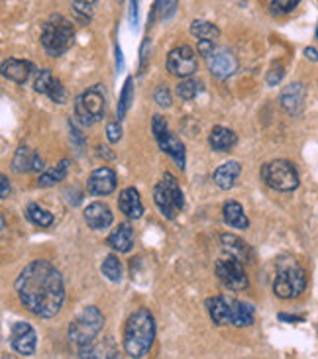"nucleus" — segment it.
<instances>
[{
  "mask_svg": "<svg viewBox=\"0 0 318 359\" xmlns=\"http://www.w3.org/2000/svg\"><path fill=\"white\" fill-rule=\"evenodd\" d=\"M279 320H287V322H303V318H299V316H289V314H279Z\"/></svg>",
  "mask_w": 318,
  "mask_h": 359,
  "instance_id": "37998d69",
  "label": "nucleus"
},
{
  "mask_svg": "<svg viewBox=\"0 0 318 359\" xmlns=\"http://www.w3.org/2000/svg\"><path fill=\"white\" fill-rule=\"evenodd\" d=\"M305 98H307V90L303 83H291L289 87H285L281 90V107L285 112L289 114H299L303 107H305Z\"/></svg>",
  "mask_w": 318,
  "mask_h": 359,
  "instance_id": "2eb2a0df",
  "label": "nucleus"
},
{
  "mask_svg": "<svg viewBox=\"0 0 318 359\" xmlns=\"http://www.w3.org/2000/svg\"><path fill=\"white\" fill-rule=\"evenodd\" d=\"M67 171H69V159H63V161H59L58 165L53 167V169H49V171H46V173H41V175H39L38 187H41V189H48V187H53V184L65 181Z\"/></svg>",
  "mask_w": 318,
  "mask_h": 359,
  "instance_id": "bb28decb",
  "label": "nucleus"
},
{
  "mask_svg": "<svg viewBox=\"0 0 318 359\" xmlns=\"http://www.w3.org/2000/svg\"><path fill=\"white\" fill-rule=\"evenodd\" d=\"M39 41L46 49V53L51 57H61L73 48L75 41V29L73 24L63 16H51V18L41 26V36Z\"/></svg>",
  "mask_w": 318,
  "mask_h": 359,
  "instance_id": "7ed1b4c3",
  "label": "nucleus"
},
{
  "mask_svg": "<svg viewBox=\"0 0 318 359\" xmlns=\"http://www.w3.org/2000/svg\"><path fill=\"white\" fill-rule=\"evenodd\" d=\"M134 81L132 77L126 79L124 88H122V95H120V102H118V118L122 122V118L126 116V112L130 110V104H132V98H134Z\"/></svg>",
  "mask_w": 318,
  "mask_h": 359,
  "instance_id": "2f4dec72",
  "label": "nucleus"
},
{
  "mask_svg": "<svg viewBox=\"0 0 318 359\" xmlns=\"http://www.w3.org/2000/svg\"><path fill=\"white\" fill-rule=\"evenodd\" d=\"M208 144L214 151H230L232 147L238 144V136L228 128L214 126L208 136Z\"/></svg>",
  "mask_w": 318,
  "mask_h": 359,
  "instance_id": "393cba45",
  "label": "nucleus"
},
{
  "mask_svg": "<svg viewBox=\"0 0 318 359\" xmlns=\"http://www.w3.org/2000/svg\"><path fill=\"white\" fill-rule=\"evenodd\" d=\"M24 216L28 218L29 222L36 224L39 228H49L51 224L55 222V218H53V214L48 212L46 208H41L39 204L36 203H29L26 206V210H24Z\"/></svg>",
  "mask_w": 318,
  "mask_h": 359,
  "instance_id": "cd10ccee",
  "label": "nucleus"
},
{
  "mask_svg": "<svg viewBox=\"0 0 318 359\" xmlns=\"http://www.w3.org/2000/svg\"><path fill=\"white\" fill-rule=\"evenodd\" d=\"M261 179L270 189L279 191V193H293L300 184L299 173H297L295 165L285 159H275V161L265 163L261 167Z\"/></svg>",
  "mask_w": 318,
  "mask_h": 359,
  "instance_id": "423d86ee",
  "label": "nucleus"
},
{
  "mask_svg": "<svg viewBox=\"0 0 318 359\" xmlns=\"http://www.w3.org/2000/svg\"><path fill=\"white\" fill-rule=\"evenodd\" d=\"M155 8L159 12V18H171L177 8V0H157Z\"/></svg>",
  "mask_w": 318,
  "mask_h": 359,
  "instance_id": "f704fd0d",
  "label": "nucleus"
},
{
  "mask_svg": "<svg viewBox=\"0 0 318 359\" xmlns=\"http://www.w3.org/2000/svg\"><path fill=\"white\" fill-rule=\"evenodd\" d=\"M305 289H307V275H305V269L299 267L297 263L281 265L279 271H277V277L273 281V292L279 299L291 301V299L300 297Z\"/></svg>",
  "mask_w": 318,
  "mask_h": 359,
  "instance_id": "0eeeda50",
  "label": "nucleus"
},
{
  "mask_svg": "<svg viewBox=\"0 0 318 359\" xmlns=\"http://www.w3.org/2000/svg\"><path fill=\"white\" fill-rule=\"evenodd\" d=\"M206 65L211 71L212 77L216 79H228L238 71V59L226 48H214L211 55H206Z\"/></svg>",
  "mask_w": 318,
  "mask_h": 359,
  "instance_id": "f8f14e48",
  "label": "nucleus"
},
{
  "mask_svg": "<svg viewBox=\"0 0 318 359\" xmlns=\"http://www.w3.org/2000/svg\"><path fill=\"white\" fill-rule=\"evenodd\" d=\"M228 322L236 328H246L253 324V306L248 302L234 301L230 299V312H228Z\"/></svg>",
  "mask_w": 318,
  "mask_h": 359,
  "instance_id": "5701e85b",
  "label": "nucleus"
},
{
  "mask_svg": "<svg viewBox=\"0 0 318 359\" xmlns=\"http://www.w3.org/2000/svg\"><path fill=\"white\" fill-rule=\"evenodd\" d=\"M169 128H167V122H165V118L164 116H154L152 118V132H154V137L157 136H161L164 132H167Z\"/></svg>",
  "mask_w": 318,
  "mask_h": 359,
  "instance_id": "58836bf2",
  "label": "nucleus"
},
{
  "mask_svg": "<svg viewBox=\"0 0 318 359\" xmlns=\"http://www.w3.org/2000/svg\"><path fill=\"white\" fill-rule=\"evenodd\" d=\"M155 142L159 144V147H161V151H164V154H167V156L173 159L179 169H185V161H187V159H185V146L179 137L167 130V132H164L161 136L155 137Z\"/></svg>",
  "mask_w": 318,
  "mask_h": 359,
  "instance_id": "a211bd4d",
  "label": "nucleus"
},
{
  "mask_svg": "<svg viewBox=\"0 0 318 359\" xmlns=\"http://www.w3.org/2000/svg\"><path fill=\"white\" fill-rule=\"evenodd\" d=\"M216 275H218L222 285L230 291H246L250 285L246 269H244V262L234 257V255L222 257L216 262Z\"/></svg>",
  "mask_w": 318,
  "mask_h": 359,
  "instance_id": "1a4fd4ad",
  "label": "nucleus"
},
{
  "mask_svg": "<svg viewBox=\"0 0 318 359\" xmlns=\"http://www.w3.org/2000/svg\"><path fill=\"white\" fill-rule=\"evenodd\" d=\"M34 71H36L34 63L26 61V59H6L2 63V77L16 83V85H26V81Z\"/></svg>",
  "mask_w": 318,
  "mask_h": 359,
  "instance_id": "dca6fc26",
  "label": "nucleus"
},
{
  "mask_svg": "<svg viewBox=\"0 0 318 359\" xmlns=\"http://www.w3.org/2000/svg\"><path fill=\"white\" fill-rule=\"evenodd\" d=\"M220 243L224 248V252H228L234 257H238L244 263L253 262V252L248 243L240 240L238 236H232V233H222L220 236Z\"/></svg>",
  "mask_w": 318,
  "mask_h": 359,
  "instance_id": "4be33fe9",
  "label": "nucleus"
},
{
  "mask_svg": "<svg viewBox=\"0 0 318 359\" xmlns=\"http://www.w3.org/2000/svg\"><path fill=\"white\" fill-rule=\"evenodd\" d=\"M300 0H271V8L277 14H289L299 6Z\"/></svg>",
  "mask_w": 318,
  "mask_h": 359,
  "instance_id": "72a5a7b5",
  "label": "nucleus"
},
{
  "mask_svg": "<svg viewBox=\"0 0 318 359\" xmlns=\"http://www.w3.org/2000/svg\"><path fill=\"white\" fill-rule=\"evenodd\" d=\"M105 108L106 102L100 85H95L75 98V118L85 126H91L105 116Z\"/></svg>",
  "mask_w": 318,
  "mask_h": 359,
  "instance_id": "6e6552de",
  "label": "nucleus"
},
{
  "mask_svg": "<svg viewBox=\"0 0 318 359\" xmlns=\"http://www.w3.org/2000/svg\"><path fill=\"white\" fill-rule=\"evenodd\" d=\"M199 93H201V83L191 77L183 79V81L177 85V97L183 98V100H193Z\"/></svg>",
  "mask_w": 318,
  "mask_h": 359,
  "instance_id": "473e14b6",
  "label": "nucleus"
},
{
  "mask_svg": "<svg viewBox=\"0 0 318 359\" xmlns=\"http://www.w3.org/2000/svg\"><path fill=\"white\" fill-rule=\"evenodd\" d=\"M20 302L38 318L58 316L65 301V285L61 273L46 259L28 263L16 279Z\"/></svg>",
  "mask_w": 318,
  "mask_h": 359,
  "instance_id": "f257e3e1",
  "label": "nucleus"
},
{
  "mask_svg": "<svg viewBox=\"0 0 318 359\" xmlns=\"http://www.w3.org/2000/svg\"><path fill=\"white\" fill-rule=\"evenodd\" d=\"M0 184H2V191H0V198H8V194H10L8 177H6V175L0 177Z\"/></svg>",
  "mask_w": 318,
  "mask_h": 359,
  "instance_id": "a19ab883",
  "label": "nucleus"
},
{
  "mask_svg": "<svg viewBox=\"0 0 318 359\" xmlns=\"http://www.w3.org/2000/svg\"><path fill=\"white\" fill-rule=\"evenodd\" d=\"M100 271H102V275L108 281L112 283L122 281V273H124L122 271V263H120V259L116 255H106L105 262L100 265Z\"/></svg>",
  "mask_w": 318,
  "mask_h": 359,
  "instance_id": "7c9ffc66",
  "label": "nucleus"
},
{
  "mask_svg": "<svg viewBox=\"0 0 318 359\" xmlns=\"http://www.w3.org/2000/svg\"><path fill=\"white\" fill-rule=\"evenodd\" d=\"M165 63H167V71L179 79L193 77L199 69V59L189 46H179V48L171 49Z\"/></svg>",
  "mask_w": 318,
  "mask_h": 359,
  "instance_id": "9d476101",
  "label": "nucleus"
},
{
  "mask_svg": "<svg viewBox=\"0 0 318 359\" xmlns=\"http://www.w3.org/2000/svg\"><path fill=\"white\" fill-rule=\"evenodd\" d=\"M241 173V165L238 161H226V163H222L216 171H214V175H212V181L214 184L222 189V191H230L232 187L236 184L238 181V177Z\"/></svg>",
  "mask_w": 318,
  "mask_h": 359,
  "instance_id": "412c9836",
  "label": "nucleus"
},
{
  "mask_svg": "<svg viewBox=\"0 0 318 359\" xmlns=\"http://www.w3.org/2000/svg\"><path fill=\"white\" fill-rule=\"evenodd\" d=\"M154 97H155V102H157L159 107H164V108L171 107V93H169V88L164 87V85L155 88Z\"/></svg>",
  "mask_w": 318,
  "mask_h": 359,
  "instance_id": "c9c22d12",
  "label": "nucleus"
},
{
  "mask_svg": "<svg viewBox=\"0 0 318 359\" xmlns=\"http://www.w3.org/2000/svg\"><path fill=\"white\" fill-rule=\"evenodd\" d=\"M285 77V69L281 67H273L271 71H267V77H265V83L270 85V87H277L281 81Z\"/></svg>",
  "mask_w": 318,
  "mask_h": 359,
  "instance_id": "4c0bfd02",
  "label": "nucleus"
},
{
  "mask_svg": "<svg viewBox=\"0 0 318 359\" xmlns=\"http://www.w3.org/2000/svg\"><path fill=\"white\" fill-rule=\"evenodd\" d=\"M155 340L154 314L147 309H140L130 314L124 326V351L130 358H145Z\"/></svg>",
  "mask_w": 318,
  "mask_h": 359,
  "instance_id": "f03ea898",
  "label": "nucleus"
},
{
  "mask_svg": "<svg viewBox=\"0 0 318 359\" xmlns=\"http://www.w3.org/2000/svg\"><path fill=\"white\" fill-rule=\"evenodd\" d=\"M305 55H307L309 59H312V61H318V53L314 51V49L307 48V49H305Z\"/></svg>",
  "mask_w": 318,
  "mask_h": 359,
  "instance_id": "c03bdc74",
  "label": "nucleus"
},
{
  "mask_svg": "<svg viewBox=\"0 0 318 359\" xmlns=\"http://www.w3.org/2000/svg\"><path fill=\"white\" fill-rule=\"evenodd\" d=\"M105 328V316L97 306H85L75 320L69 324V340L79 348V351L91 348L97 336Z\"/></svg>",
  "mask_w": 318,
  "mask_h": 359,
  "instance_id": "20e7f679",
  "label": "nucleus"
},
{
  "mask_svg": "<svg viewBox=\"0 0 318 359\" xmlns=\"http://www.w3.org/2000/svg\"><path fill=\"white\" fill-rule=\"evenodd\" d=\"M34 156L36 151H32L28 146H20L16 156L12 159V169L16 173H26V171H32V165H34Z\"/></svg>",
  "mask_w": 318,
  "mask_h": 359,
  "instance_id": "c756f323",
  "label": "nucleus"
},
{
  "mask_svg": "<svg viewBox=\"0 0 318 359\" xmlns=\"http://www.w3.org/2000/svg\"><path fill=\"white\" fill-rule=\"evenodd\" d=\"M34 88H36V93L46 95V97H49L58 104H65V100H67V90L61 85L59 79L53 77V73L49 69H41L39 71L38 77L34 81Z\"/></svg>",
  "mask_w": 318,
  "mask_h": 359,
  "instance_id": "ddd939ff",
  "label": "nucleus"
},
{
  "mask_svg": "<svg viewBox=\"0 0 318 359\" xmlns=\"http://www.w3.org/2000/svg\"><path fill=\"white\" fill-rule=\"evenodd\" d=\"M85 220L93 230H106L112 224V212L105 203H93L85 208Z\"/></svg>",
  "mask_w": 318,
  "mask_h": 359,
  "instance_id": "aec40b11",
  "label": "nucleus"
},
{
  "mask_svg": "<svg viewBox=\"0 0 318 359\" xmlns=\"http://www.w3.org/2000/svg\"><path fill=\"white\" fill-rule=\"evenodd\" d=\"M106 245L120 253L132 252V248H134V228L128 222H122L118 228H114V232L106 238Z\"/></svg>",
  "mask_w": 318,
  "mask_h": 359,
  "instance_id": "6ab92c4d",
  "label": "nucleus"
},
{
  "mask_svg": "<svg viewBox=\"0 0 318 359\" xmlns=\"http://www.w3.org/2000/svg\"><path fill=\"white\" fill-rule=\"evenodd\" d=\"M206 311L211 314V320L216 324V326H226L230 324L228 322V312H230V297H224V294H218V297H212L206 301Z\"/></svg>",
  "mask_w": 318,
  "mask_h": 359,
  "instance_id": "b1692460",
  "label": "nucleus"
},
{
  "mask_svg": "<svg viewBox=\"0 0 318 359\" xmlns=\"http://www.w3.org/2000/svg\"><path fill=\"white\" fill-rule=\"evenodd\" d=\"M106 137H108V142H110V144L120 142V137H122V126H120V120H118V122H110V124L106 126Z\"/></svg>",
  "mask_w": 318,
  "mask_h": 359,
  "instance_id": "e433bc0d",
  "label": "nucleus"
},
{
  "mask_svg": "<svg viewBox=\"0 0 318 359\" xmlns=\"http://www.w3.org/2000/svg\"><path fill=\"white\" fill-rule=\"evenodd\" d=\"M44 169H46V165H44V159L39 157V154H36V156H34V165H32V171L39 173V171H44Z\"/></svg>",
  "mask_w": 318,
  "mask_h": 359,
  "instance_id": "79ce46f5",
  "label": "nucleus"
},
{
  "mask_svg": "<svg viewBox=\"0 0 318 359\" xmlns=\"http://www.w3.org/2000/svg\"><path fill=\"white\" fill-rule=\"evenodd\" d=\"M222 214H224V222L228 224L230 228H238V230H248L250 228V220H248V216L244 212L240 203L228 201L222 208Z\"/></svg>",
  "mask_w": 318,
  "mask_h": 359,
  "instance_id": "a878e982",
  "label": "nucleus"
},
{
  "mask_svg": "<svg viewBox=\"0 0 318 359\" xmlns=\"http://www.w3.org/2000/svg\"><path fill=\"white\" fill-rule=\"evenodd\" d=\"M191 34L197 39H208V41H216L220 38V29L206 20H194L191 24Z\"/></svg>",
  "mask_w": 318,
  "mask_h": 359,
  "instance_id": "c85d7f7f",
  "label": "nucleus"
},
{
  "mask_svg": "<svg viewBox=\"0 0 318 359\" xmlns=\"http://www.w3.org/2000/svg\"><path fill=\"white\" fill-rule=\"evenodd\" d=\"M154 201L167 220H175L179 212H183L185 196L181 187L171 173H165L161 181L154 187Z\"/></svg>",
  "mask_w": 318,
  "mask_h": 359,
  "instance_id": "39448f33",
  "label": "nucleus"
},
{
  "mask_svg": "<svg viewBox=\"0 0 318 359\" xmlns=\"http://www.w3.org/2000/svg\"><path fill=\"white\" fill-rule=\"evenodd\" d=\"M116 173L110 167H98L88 175L87 189L93 196H108L116 191Z\"/></svg>",
  "mask_w": 318,
  "mask_h": 359,
  "instance_id": "4468645a",
  "label": "nucleus"
},
{
  "mask_svg": "<svg viewBox=\"0 0 318 359\" xmlns=\"http://www.w3.org/2000/svg\"><path fill=\"white\" fill-rule=\"evenodd\" d=\"M10 346L12 350L20 355H34L36 346H38V336L36 330L29 326L28 322H14L10 330Z\"/></svg>",
  "mask_w": 318,
  "mask_h": 359,
  "instance_id": "9b49d317",
  "label": "nucleus"
},
{
  "mask_svg": "<svg viewBox=\"0 0 318 359\" xmlns=\"http://www.w3.org/2000/svg\"><path fill=\"white\" fill-rule=\"evenodd\" d=\"M73 4H75V8H77L79 12L91 14V10L97 4V0H73Z\"/></svg>",
  "mask_w": 318,
  "mask_h": 359,
  "instance_id": "ea45409f",
  "label": "nucleus"
},
{
  "mask_svg": "<svg viewBox=\"0 0 318 359\" xmlns=\"http://www.w3.org/2000/svg\"><path fill=\"white\" fill-rule=\"evenodd\" d=\"M118 208L130 220H140L144 216V204H142L140 193L135 191L134 187H128V189H124L120 193V196H118Z\"/></svg>",
  "mask_w": 318,
  "mask_h": 359,
  "instance_id": "f3484780",
  "label": "nucleus"
}]
</instances>
